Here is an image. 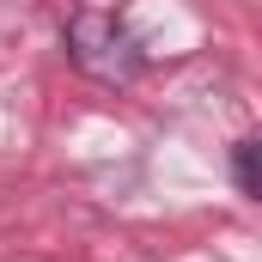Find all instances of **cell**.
Here are the masks:
<instances>
[{"instance_id": "cell-1", "label": "cell", "mask_w": 262, "mask_h": 262, "mask_svg": "<svg viewBox=\"0 0 262 262\" xmlns=\"http://www.w3.org/2000/svg\"><path fill=\"white\" fill-rule=\"evenodd\" d=\"M232 171H238V189H244V195H256V140H238Z\"/></svg>"}]
</instances>
